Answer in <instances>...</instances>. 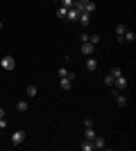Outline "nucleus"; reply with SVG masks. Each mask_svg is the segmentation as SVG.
I'll return each instance as SVG.
<instances>
[{
	"label": "nucleus",
	"mask_w": 136,
	"mask_h": 151,
	"mask_svg": "<svg viewBox=\"0 0 136 151\" xmlns=\"http://www.w3.org/2000/svg\"><path fill=\"white\" fill-rule=\"evenodd\" d=\"M0 65H2V70H14V68H16V61H14V57L5 54V57L0 59Z\"/></svg>",
	"instance_id": "obj_1"
},
{
	"label": "nucleus",
	"mask_w": 136,
	"mask_h": 151,
	"mask_svg": "<svg viewBox=\"0 0 136 151\" xmlns=\"http://www.w3.org/2000/svg\"><path fill=\"white\" fill-rule=\"evenodd\" d=\"M23 140H25V131H14L12 133V145H23Z\"/></svg>",
	"instance_id": "obj_2"
},
{
	"label": "nucleus",
	"mask_w": 136,
	"mask_h": 151,
	"mask_svg": "<svg viewBox=\"0 0 136 151\" xmlns=\"http://www.w3.org/2000/svg\"><path fill=\"white\" fill-rule=\"evenodd\" d=\"M113 88H116V90H125V88H127V79H125L123 75H118L116 79H113Z\"/></svg>",
	"instance_id": "obj_3"
},
{
	"label": "nucleus",
	"mask_w": 136,
	"mask_h": 151,
	"mask_svg": "<svg viewBox=\"0 0 136 151\" xmlns=\"http://www.w3.org/2000/svg\"><path fill=\"white\" fill-rule=\"evenodd\" d=\"M111 95L116 97V104H118V106H120V108H123V106H127V99H125V95H120V93H118L116 88L111 90Z\"/></svg>",
	"instance_id": "obj_4"
},
{
	"label": "nucleus",
	"mask_w": 136,
	"mask_h": 151,
	"mask_svg": "<svg viewBox=\"0 0 136 151\" xmlns=\"http://www.w3.org/2000/svg\"><path fill=\"white\" fill-rule=\"evenodd\" d=\"M77 20L82 23V25H89V23H91V14L89 12H79L77 14Z\"/></svg>",
	"instance_id": "obj_5"
},
{
	"label": "nucleus",
	"mask_w": 136,
	"mask_h": 151,
	"mask_svg": "<svg viewBox=\"0 0 136 151\" xmlns=\"http://www.w3.org/2000/svg\"><path fill=\"white\" fill-rule=\"evenodd\" d=\"M61 77H68V79H73V81H75V72H71V70H66V68H59V79H61Z\"/></svg>",
	"instance_id": "obj_6"
},
{
	"label": "nucleus",
	"mask_w": 136,
	"mask_h": 151,
	"mask_svg": "<svg viewBox=\"0 0 136 151\" xmlns=\"http://www.w3.org/2000/svg\"><path fill=\"white\" fill-rule=\"evenodd\" d=\"M59 86H61V90H71V86H73V79H68V77H61Z\"/></svg>",
	"instance_id": "obj_7"
},
{
	"label": "nucleus",
	"mask_w": 136,
	"mask_h": 151,
	"mask_svg": "<svg viewBox=\"0 0 136 151\" xmlns=\"http://www.w3.org/2000/svg\"><path fill=\"white\" fill-rule=\"evenodd\" d=\"M93 147H95V149H104V147H107V142H104V138H100V135H95V138H93Z\"/></svg>",
	"instance_id": "obj_8"
},
{
	"label": "nucleus",
	"mask_w": 136,
	"mask_h": 151,
	"mask_svg": "<svg viewBox=\"0 0 136 151\" xmlns=\"http://www.w3.org/2000/svg\"><path fill=\"white\" fill-rule=\"evenodd\" d=\"M66 20H77V9H75V7H68V12H66Z\"/></svg>",
	"instance_id": "obj_9"
},
{
	"label": "nucleus",
	"mask_w": 136,
	"mask_h": 151,
	"mask_svg": "<svg viewBox=\"0 0 136 151\" xmlns=\"http://www.w3.org/2000/svg\"><path fill=\"white\" fill-rule=\"evenodd\" d=\"M79 147H82V149H84V151H93V149H95V147H93V140H82V145H79Z\"/></svg>",
	"instance_id": "obj_10"
},
{
	"label": "nucleus",
	"mask_w": 136,
	"mask_h": 151,
	"mask_svg": "<svg viewBox=\"0 0 136 151\" xmlns=\"http://www.w3.org/2000/svg\"><path fill=\"white\" fill-rule=\"evenodd\" d=\"M27 108H30V104H27V101H25V99H20V101H18V104H16V111H20V113H25Z\"/></svg>",
	"instance_id": "obj_11"
},
{
	"label": "nucleus",
	"mask_w": 136,
	"mask_h": 151,
	"mask_svg": "<svg viewBox=\"0 0 136 151\" xmlns=\"http://www.w3.org/2000/svg\"><path fill=\"white\" fill-rule=\"evenodd\" d=\"M93 50H95V45H91V43H82V52H84V54H93Z\"/></svg>",
	"instance_id": "obj_12"
},
{
	"label": "nucleus",
	"mask_w": 136,
	"mask_h": 151,
	"mask_svg": "<svg viewBox=\"0 0 136 151\" xmlns=\"http://www.w3.org/2000/svg\"><path fill=\"white\" fill-rule=\"evenodd\" d=\"M125 32H127V27H125V25H118L116 27V38H118V41H123V34H125Z\"/></svg>",
	"instance_id": "obj_13"
},
{
	"label": "nucleus",
	"mask_w": 136,
	"mask_h": 151,
	"mask_svg": "<svg viewBox=\"0 0 136 151\" xmlns=\"http://www.w3.org/2000/svg\"><path fill=\"white\" fill-rule=\"evenodd\" d=\"M84 138H86V140H93V138H95V131H93V126H86Z\"/></svg>",
	"instance_id": "obj_14"
},
{
	"label": "nucleus",
	"mask_w": 136,
	"mask_h": 151,
	"mask_svg": "<svg viewBox=\"0 0 136 151\" xmlns=\"http://www.w3.org/2000/svg\"><path fill=\"white\" fill-rule=\"evenodd\" d=\"M97 68V61L93 57H89V61H86V70H95Z\"/></svg>",
	"instance_id": "obj_15"
},
{
	"label": "nucleus",
	"mask_w": 136,
	"mask_h": 151,
	"mask_svg": "<svg viewBox=\"0 0 136 151\" xmlns=\"http://www.w3.org/2000/svg\"><path fill=\"white\" fill-rule=\"evenodd\" d=\"M134 38H136V34H134V32H129V29H127V32L123 34V41H129V43H132Z\"/></svg>",
	"instance_id": "obj_16"
},
{
	"label": "nucleus",
	"mask_w": 136,
	"mask_h": 151,
	"mask_svg": "<svg viewBox=\"0 0 136 151\" xmlns=\"http://www.w3.org/2000/svg\"><path fill=\"white\" fill-rule=\"evenodd\" d=\"M84 12H89V14H93V12H95V2H93V0L84 5Z\"/></svg>",
	"instance_id": "obj_17"
},
{
	"label": "nucleus",
	"mask_w": 136,
	"mask_h": 151,
	"mask_svg": "<svg viewBox=\"0 0 136 151\" xmlns=\"http://www.w3.org/2000/svg\"><path fill=\"white\" fill-rule=\"evenodd\" d=\"M89 43L91 45H97V43H100V36H97V34H89Z\"/></svg>",
	"instance_id": "obj_18"
},
{
	"label": "nucleus",
	"mask_w": 136,
	"mask_h": 151,
	"mask_svg": "<svg viewBox=\"0 0 136 151\" xmlns=\"http://www.w3.org/2000/svg\"><path fill=\"white\" fill-rule=\"evenodd\" d=\"M66 12H68V7H61V5H59V9H57V16H59V18H66Z\"/></svg>",
	"instance_id": "obj_19"
},
{
	"label": "nucleus",
	"mask_w": 136,
	"mask_h": 151,
	"mask_svg": "<svg viewBox=\"0 0 136 151\" xmlns=\"http://www.w3.org/2000/svg\"><path fill=\"white\" fill-rule=\"evenodd\" d=\"M36 93H39V88H36V86H27V97H34Z\"/></svg>",
	"instance_id": "obj_20"
},
{
	"label": "nucleus",
	"mask_w": 136,
	"mask_h": 151,
	"mask_svg": "<svg viewBox=\"0 0 136 151\" xmlns=\"http://www.w3.org/2000/svg\"><path fill=\"white\" fill-rule=\"evenodd\" d=\"M104 83H107V86H113V75H107V77H104Z\"/></svg>",
	"instance_id": "obj_21"
},
{
	"label": "nucleus",
	"mask_w": 136,
	"mask_h": 151,
	"mask_svg": "<svg viewBox=\"0 0 136 151\" xmlns=\"http://www.w3.org/2000/svg\"><path fill=\"white\" fill-rule=\"evenodd\" d=\"M59 2H61V7H73V5H75L73 0H59Z\"/></svg>",
	"instance_id": "obj_22"
},
{
	"label": "nucleus",
	"mask_w": 136,
	"mask_h": 151,
	"mask_svg": "<svg viewBox=\"0 0 136 151\" xmlns=\"http://www.w3.org/2000/svg\"><path fill=\"white\" fill-rule=\"evenodd\" d=\"M111 75H113V79H116L118 75H123V70H120V68H113V70H111Z\"/></svg>",
	"instance_id": "obj_23"
},
{
	"label": "nucleus",
	"mask_w": 136,
	"mask_h": 151,
	"mask_svg": "<svg viewBox=\"0 0 136 151\" xmlns=\"http://www.w3.org/2000/svg\"><path fill=\"white\" fill-rule=\"evenodd\" d=\"M79 41H82V43H89V34H86V32H84V34H79Z\"/></svg>",
	"instance_id": "obj_24"
},
{
	"label": "nucleus",
	"mask_w": 136,
	"mask_h": 151,
	"mask_svg": "<svg viewBox=\"0 0 136 151\" xmlns=\"http://www.w3.org/2000/svg\"><path fill=\"white\" fill-rule=\"evenodd\" d=\"M5 126H7V120H5V117H0V129H5Z\"/></svg>",
	"instance_id": "obj_25"
},
{
	"label": "nucleus",
	"mask_w": 136,
	"mask_h": 151,
	"mask_svg": "<svg viewBox=\"0 0 136 151\" xmlns=\"http://www.w3.org/2000/svg\"><path fill=\"white\" fill-rule=\"evenodd\" d=\"M0 117H5V108H0Z\"/></svg>",
	"instance_id": "obj_26"
},
{
	"label": "nucleus",
	"mask_w": 136,
	"mask_h": 151,
	"mask_svg": "<svg viewBox=\"0 0 136 151\" xmlns=\"http://www.w3.org/2000/svg\"><path fill=\"white\" fill-rule=\"evenodd\" d=\"M77 2H82V5H86V2H91V0H77Z\"/></svg>",
	"instance_id": "obj_27"
},
{
	"label": "nucleus",
	"mask_w": 136,
	"mask_h": 151,
	"mask_svg": "<svg viewBox=\"0 0 136 151\" xmlns=\"http://www.w3.org/2000/svg\"><path fill=\"white\" fill-rule=\"evenodd\" d=\"M0 29H2V23H0Z\"/></svg>",
	"instance_id": "obj_28"
},
{
	"label": "nucleus",
	"mask_w": 136,
	"mask_h": 151,
	"mask_svg": "<svg viewBox=\"0 0 136 151\" xmlns=\"http://www.w3.org/2000/svg\"><path fill=\"white\" fill-rule=\"evenodd\" d=\"M73 2H77V0H73Z\"/></svg>",
	"instance_id": "obj_29"
}]
</instances>
